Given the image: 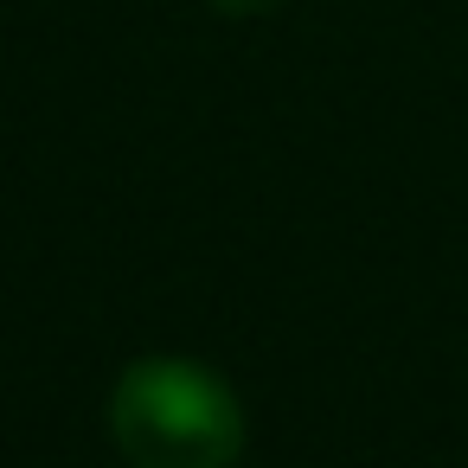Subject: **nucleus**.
Segmentation results:
<instances>
[{
  "instance_id": "f257e3e1",
  "label": "nucleus",
  "mask_w": 468,
  "mask_h": 468,
  "mask_svg": "<svg viewBox=\"0 0 468 468\" xmlns=\"http://www.w3.org/2000/svg\"><path fill=\"white\" fill-rule=\"evenodd\" d=\"M110 436L129 468H238L244 404L199 359H135L110 391Z\"/></svg>"
},
{
  "instance_id": "f03ea898",
  "label": "nucleus",
  "mask_w": 468,
  "mask_h": 468,
  "mask_svg": "<svg viewBox=\"0 0 468 468\" xmlns=\"http://www.w3.org/2000/svg\"><path fill=\"white\" fill-rule=\"evenodd\" d=\"M218 14H263V7H276V0H212Z\"/></svg>"
}]
</instances>
